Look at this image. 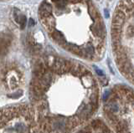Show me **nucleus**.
<instances>
[{"instance_id":"obj_7","label":"nucleus","mask_w":134,"mask_h":133,"mask_svg":"<svg viewBox=\"0 0 134 133\" xmlns=\"http://www.w3.org/2000/svg\"><path fill=\"white\" fill-rule=\"evenodd\" d=\"M34 24H35V21H34V19H29V26H32V25H34Z\"/></svg>"},{"instance_id":"obj_3","label":"nucleus","mask_w":134,"mask_h":133,"mask_svg":"<svg viewBox=\"0 0 134 133\" xmlns=\"http://www.w3.org/2000/svg\"><path fill=\"white\" fill-rule=\"evenodd\" d=\"M103 123L100 122V120H93V122H91V126H92V128L93 129H95L96 131H97L98 129H100V127H102V126H103Z\"/></svg>"},{"instance_id":"obj_1","label":"nucleus","mask_w":134,"mask_h":133,"mask_svg":"<svg viewBox=\"0 0 134 133\" xmlns=\"http://www.w3.org/2000/svg\"><path fill=\"white\" fill-rule=\"evenodd\" d=\"M49 34H50V36L52 37V39H54L59 44L61 45V46L65 47V45L67 44L66 39L65 38V35L63 34L60 31L55 30H54L52 33H50Z\"/></svg>"},{"instance_id":"obj_5","label":"nucleus","mask_w":134,"mask_h":133,"mask_svg":"<svg viewBox=\"0 0 134 133\" xmlns=\"http://www.w3.org/2000/svg\"><path fill=\"white\" fill-rule=\"evenodd\" d=\"M19 24L21 25V28H24L26 25V17L24 15H21L19 18Z\"/></svg>"},{"instance_id":"obj_8","label":"nucleus","mask_w":134,"mask_h":133,"mask_svg":"<svg viewBox=\"0 0 134 133\" xmlns=\"http://www.w3.org/2000/svg\"><path fill=\"white\" fill-rule=\"evenodd\" d=\"M96 71H97L98 74H100V76H103V73H102V70H97V69H96Z\"/></svg>"},{"instance_id":"obj_6","label":"nucleus","mask_w":134,"mask_h":133,"mask_svg":"<svg viewBox=\"0 0 134 133\" xmlns=\"http://www.w3.org/2000/svg\"><path fill=\"white\" fill-rule=\"evenodd\" d=\"M91 128H92V127L87 126L86 128L84 129V131H85V133H91Z\"/></svg>"},{"instance_id":"obj_4","label":"nucleus","mask_w":134,"mask_h":133,"mask_svg":"<svg viewBox=\"0 0 134 133\" xmlns=\"http://www.w3.org/2000/svg\"><path fill=\"white\" fill-rule=\"evenodd\" d=\"M77 124H78V120L76 118L73 117V118H70L68 120V122H67V126H68V127L70 129H71V128H74L75 126H76Z\"/></svg>"},{"instance_id":"obj_2","label":"nucleus","mask_w":134,"mask_h":133,"mask_svg":"<svg viewBox=\"0 0 134 133\" xmlns=\"http://www.w3.org/2000/svg\"><path fill=\"white\" fill-rule=\"evenodd\" d=\"M52 6L49 4V3H44L43 4H41L40 8V18H45L48 17V16L51 15L52 13Z\"/></svg>"}]
</instances>
